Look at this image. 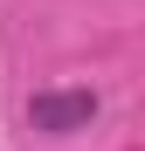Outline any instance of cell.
<instances>
[{"label": "cell", "instance_id": "6da1fadb", "mask_svg": "<svg viewBox=\"0 0 145 151\" xmlns=\"http://www.w3.org/2000/svg\"><path fill=\"white\" fill-rule=\"evenodd\" d=\"M90 117H97V96L90 89H42L28 103V124L42 137H76V131H90Z\"/></svg>", "mask_w": 145, "mask_h": 151}]
</instances>
